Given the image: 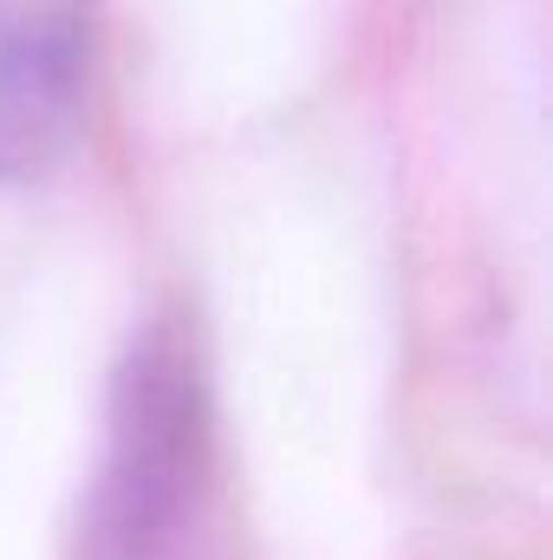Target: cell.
Returning a JSON list of instances; mask_svg holds the SVG:
<instances>
[{"mask_svg": "<svg viewBox=\"0 0 553 560\" xmlns=\"http://www.w3.org/2000/svg\"><path fill=\"white\" fill-rule=\"evenodd\" d=\"M72 560H215V423L176 319L150 326L118 372Z\"/></svg>", "mask_w": 553, "mask_h": 560, "instance_id": "6da1fadb", "label": "cell"}, {"mask_svg": "<svg viewBox=\"0 0 553 560\" xmlns=\"http://www.w3.org/2000/svg\"><path fill=\"white\" fill-rule=\"evenodd\" d=\"M92 66V0H0V183H33L72 156Z\"/></svg>", "mask_w": 553, "mask_h": 560, "instance_id": "7a4b0ae2", "label": "cell"}]
</instances>
